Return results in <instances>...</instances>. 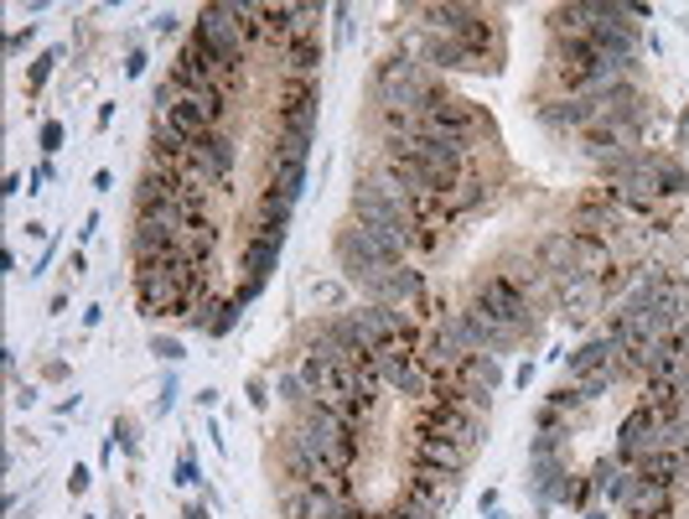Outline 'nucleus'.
<instances>
[{
  "label": "nucleus",
  "mask_w": 689,
  "mask_h": 519,
  "mask_svg": "<svg viewBox=\"0 0 689 519\" xmlns=\"http://www.w3.org/2000/svg\"><path fill=\"white\" fill-rule=\"evenodd\" d=\"M192 36H198L213 57H223L234 73L244 68V57H250V47H254V32H250V21H244V11H239V0L202 6L198 17H192Z\"/></svg>",
  "instance_id": "obj_1"
},
{
  "label": "nucleus",
  "mask_w": 689,
  "mask_h": 519,
  "mask_svg": "<svg viewBox=\"0 0 689 519\" xmlns=\"http://www.w3.org/2000/svg\"><path fill=\"white\" fill-rule=\"evenodd\" d=\"M135 208H177L187 219H208V188L187 167H151L140 172V188H135Z\"/></svg>",
  "instance_id": "obj_2"
},
{
  "label": "nucleus",
  "mask_w": 689,
  "mask_h": 519,
  "mask_svg": "<svg viewBox=\"0 0 689 519\" xmlns=\"http://www.w3.org/2000/svg\"><path fill=\"white\" fill-rule=\"evenodd\" d=\"M431 94H436V84H431L421 73V63H410L404 52H389L384 63L373 68V104H379V115H389V109L421 115Z\"/></svg>",
  "instance_id": "obj_3"
},
{
  "label": "nucleus",
  "mask_w": 689,
  "mask_h": 519,
  "mask_svg": "<svg viewBox=\"0 0 689 519\" xmlns=\"http://www.w3.org/2000/svg\"><path fill=\"white\" fill-rule=\"evenodd\" d=\"M421 130L425 136H436V140H446V146H456V151H471L477 146V136L488 130V120L471 109L467 99H452V94H431L425 99V109H421Z\"/></svg>",
  "instance_id": "obj_4"
},
{
  "label": "nucleus",
  "mask_w": 689,
  "mask_h": 519,
  "mask_svg": "<svg viewBox=\"0 0 689 519\" xmlns=\"http://www.w3.org/2000/svg\"><path fill=\"white\" fill-rule=\"evenodd\" d=\"M223 115H229V88H182L177 104H171L167 115H156V120H171L187 140H198V136L223 130Z\"/></svg>",
  "instance_id": "obj_5"
},
{
  "label": "nucleus",
  "mask_w": 689,
  "mask_h": 519,
  "mask_svg": "<svg viewBox=\"0 0 689 519\" xmlns=\"http://www.w3.org/2000/svg\"><path fill=\"white\" fill-rule=\"evenodd\" d=\"M483 311H492L504 328H513L523 338V332H534V301L523 296V286H513V280L504 276V271H492V276L477 280V296H471Z\"/></svg>",
  "instance_id": "obj_6"
},
{
  "label": "nucleus",
  "mask_w": 689,
  "mask_h": 519,
  "mask_svg": "<svg viewBox=\"0 0 689 519\" xmlns=\"http://www.w3.org/2000/svg\"><path fill=\"white\" fill-rule=\"evenodd\" d=\"M415 436H446L456 447L477 452L488 442V415H471V411H446V405H421L415 415Z\"/></svg>",
  "instance_id": "obj_7"
},
{
  "label": "nucleus",
  "mask_w": 689,
  "mask_h": 519,
  "mask_svg": "<svg viewBox=\"0 0 689 519\" xmlns=\"http://www.w3.org/2000/svg\"><path fill=\"white\" fill-rule=\"evenodd\" d=\"M234 78L239 73L223 57H213L198 36H187L182 47H177V57H171V84H182V88H229Z\"/></svg>",
  "instance_id": "obj_8"
},
{
  "label": "nucleus",
  "mask_w": 689,
  "mask_h": 519,
  "mask_svg": "<svg viewBox=\"0 0 689 519\" xmlns=\"http://www.w3.org/2000/svg\"><path fill=\"white\" fill-rule=\"evenodd\" d=\"M337 265H342V276L353 280V286H373V280L389 271V260L379 255V244L363 234L358 224H348V229H337Z\"/></svg>",
  "instance_id": "obj_9"
},
{
  "label": "nucleus",
  "mask_w": 689,
  "mask_h": 519,
  "mask_svg": "<svg viewBox=\"0 0 689 519\" xmlns=\"http://www.w3.org/2000/svg\"><path fill=\"white\" fill-rule=\"evenodd\" d=\"M348 509H353L348 484H332V488H296V484H286V488H280V515H286V519H342Z\"/></svg>",
  "instance_id": "obj_10"
},
{
  "label": "nucleus",
  "mask_w": 689,
  "mask_h": 519,
  "mask_svg": "<svg viewBox=\"0 0 689 519\" xmlns=\"http://www.w3.org/2000/svg\"><path fill=\"white\" fill-rule=\"evenodd\" d=\"M187 172L198 177L202 188H213V182H229L234 177V140L213 130V136H198L192 140V151H187Z\"/></svg>",
  "instance_id": "obj_11"
},
{
  "label": "nucleus",
  "mask_w": 689,
  "mask_h": 519,
  "mask_svg": "<svg viewBox=\"0 0 689 519\" xmlns=\"http://www.w3.org/2000/svg\"><path fill=\"white\" fill-rule=\"evenodd\" d=\"M317 104H321L317 78H290V84L280 88V104H275L280 130H306V136H317Z\"/></svg>",
  "instance_id": "obj_12"
},
{
  "label": "nucleus",
  "mask_w": 689,
  "mask_h": 519,
  "mask_svg": "<svg viewBox=\"0 0 689 519\" xmlns=\"http://www.w3.org/2000/svg\"><path fill=\"white\" fill-rule=\"evenodd\" d=\"M421 63L441 73H483V68H498L488 52L467 47V42H456V36H425L421 42Z\"/></svg>",
  "instance_id": "obj_13"
},
{
  "label": "nucleus",
  "mask_w": 689,
  "mask_h": 519,
  "mask_svg": "<svg viewBox=\"0 0 689 519\" xmlns=\"http://www.w3.org/2000/svg\"><path fill=\"white\" fill-rule=\"evenodd\" d=\"M363 296H369V301H384V307H415L425 296V276L404 260V265H389L373 286H363Z\"/></svg>",
  "instance_id": "obj_14"
},
{
  "label": "nucleus",
  "mask_w": 689,
  "mask_h": 519,
  "mask_svg": "<svg viewBox=\"0 0 689 519\" xmlns=\"http://www.w3.org/2000/svg\"><path fill=\"white\" fill-rule=\"evenodd\" d=\"M654 447H664V426H658V415L648 405H638L623 421V432H617V463H638Z\"/></svg>",
  "instance_id": "obj_15"
},
{
  "label": "nucleus",
  "mask_w": 689,
  "mask_h": 519,
  "mask_svg": "<svg viewBox=\"0 0 689 519\" xmlns=\"http://www.w3.org/2000/svg\"><path fill=\"white\" fill-rule=\"evenodd\" d=\"M467 463H471V452L446 442V436H415V467H421V473H436L441 484H452Z\"/></svg>",
  "instance_id": "obj_16"
},
{
  "label": "nucleus",
  "mask_w": 689,
  "mask_h": 519,
  "mask_svg": "<svg viewBox=\"0 0 689 519\" xmlns=\"http://www.w3.org/2000/svg\"><path fill=\"white\" fill-rule=\"evenodd\" d=\"M539 120L550 125V130H591V125L602 120V104H596V99H571V94H560V99L539 104Z\"/></svg>",
  "instance_id": "obj_17"
},
{
  "label": "nucleus",
  "mask_w": 689,
  "mask_h": 519,
  "mask_svg": "<svg viewBox=\"0 0 689 519\" xmlns=\"http://www.w3.org/2000/svg\"><path fill=\"white\" fill-rule=\"evenodd\" d=\"M280 250H286V229H250V244H244V271L254 280H265L275 265H280Z\"/></svg>",
  "instance_id": "obj_18"
},
{
  "label": "nucleus",
  "mask_w": 689,
  "mask_h": 519,
  "mask_svg": "<svg viewBox=\"0 0 689 519\" xmlns=\"http://www.w3.org/2000/svg\"><path fill=\"white\" fill-rule=\"evenodd\" d=\"M400 509H410V515H421V519H436L441 509H446V488H441L436 473H421V467H415L400 494Z\"/></svg>",
  "instance_id": "obj_19"
},
{
  "label": "nucleus",
  "mask_w": 689,
  "mask_h": 519,
  "mask_svg": "<svg viewBox=\"0 0 689 519\" xmlns=\"http://www.w3.org/2000/svg\"><path fill=\"white\" fill-rule=\"evenodd\" d=\"M602 21V0H571V6H555L550 11V36L565 42V36H591V27Z\"/></svg>",
  "instance_id": "obj_20"
},
{
  "label": "nucleus",
  "mask_w": 689,
  "mask_h": 519,
  "mask_svg": "<svg viewBox=\"0 0 689 519\" xmlns=\"http://www.w3.org/2000/svg\"><path fill=\"white\" fill-rule=\"evenodd\" d=\"M627 519H669L674 515V484H633V494L623 499Z\"/></svg>",
  "instance_id": "obj_21"
},
{
  "label": "nucleus",
  "mask_w": 689,
  "mask_h": 519,
  "mask_svg": "<svg viewBox=\"0 0 689 519\" xmlns=\"http://www.w3.org/2000/svg\"><path fill=\"white\" fill-rule=\"evenodd\" d=\"M612 363H617V343H612L606 332H596V338H586V343L565 359V374H571V380H581V374H606Z\"/></svg>",
  "instance_id": "obj_22"
},
{
  "label": "nucleus",
  "mask_w": 689,
  "mask_h": 519,
  "mask_svg": "<svg viewBox=\"0 0 689 519\" xmlns=\"http://www.w3.org/2000/svg\"><path fill=\"white\" fill-rule=\"evenodd\" d=\"M633 473H638L643 484H679V478L689 473V452L654 447L648 457H638V463H633Z\"/></svg>",
  "instance_id": "obj_23"
},
{
  "label": "nucleus",
  "mask_w": 689,
  "mask_h": 519,
  "mask_svg": "<svg viewBox=\"0 0 689 519\" xmlns=\"http://www.w3.org/2000/svg\"><path fill=\"white\" fill-rule=\"evenodd\" d=\"M192 140L177 130L171 120H151V167H187Z\"/></svg>",
  "instance_id": "obj_24"
},
{
  "label": "nucleus",
  "mask_w": 689,
  "mask_h": 519,
  "mask_svg": "<svg viewBox=\"0 0 689 519\" xmlns=\"http://www.w3.org/2000/svg\"><path fill=\"white\" fill-rule=\"evenodd\" d=\"M534 260H539V271H544L550 280L571 276V271H575V260H571V229H555V234H544V240L534 244Z\"/></svg>",
  "instance_id": "obj_25"
},
{
  "label": "nucleus",
  "mask_w": 689,
  "mask_h": 519,
  "mask_svg": "<svg viewBox=\"0 0 689 519\" xmlns=\"http://www.w3.org/2000/svg\"><path fill=\"white\" fill-rule=\"evenodd\" d=\"M571 260H575V271H586V276H596V271H606V265H612V240H602V234H581V229H571Z\"/></svg>",
  "instance_id": "obj_26"
},
{
  "label": "nucleus",
  "mask_w": 689,
  "mask_h": 519,
  "mask_svg": "<svg viewBox=\"0 0 689 519\" xmlns=\"http://www.w3.org/2000/svg\"><path fill=\"white\" fill-rule=\"evenodd\" d=\"M280 63L290 68V78H311L321 63V42L317 36H290L286 47H280Z\"/></svg>",
  "instance_id": "obj_27"
},
{
  "label": "nucleus",
  "mask_w": 689,
  "mask_h": 519,
  "mask_svg": "<svg viewBox=\"0 0 689 519\" xmlns=\"http://www.w3.org/2000/svg\"><path fill=\"white\" fill-rule=\"evenodd\" d=\"M456 380H471V384H483V390H498V384H504V363H498V353H462Z\"/></svg>",
  "instance_id": "obj_28"
},
{
  "label": "nucleus",
  "mask_w": 689,
  "mask_h": 519,
  "mask_svg": "<svg viewBox=\"0 0 689 519\" xmlns=\"http://www.w3.org/2000/svg\"><path fill=\"white\" fill-rule=\"evenodd\" d=\"M269 172H275V198H286V203H296L301 198V188H306V167L301 161H269Z\"/></svg>",
  "instance_id": "obj_29"
},
{
  "label": "nucleus",
  "mask_w": 689,
  "mask_h": 519,
  "mask_svg": "<svg viewBox=\"0 0 689 519\" xmlns=\"http://www.w3.org/2000/svg\"><path fill=\"white\" fill-rule=\"evenodd\" d=\"M477 203H488V182L483 177H462L452 192H446V213H467V208H477Z\"/></svg>",
  "instance_id": "obj_30"
},
{
  "label": "nucleus",
  "mask_w": 689,
  "mask_h": 519,
  "mask_svg": "<svg viewBox=\"0 0 689 519\" xmlns=\"http://www.w3.org/2000/svg\"><path fill=\"white\" fill-rule=\"evenodd\" d=\"M674 192H689V172L658 156L654 161V198H674Z\"/></svg>",
  "instance_id": "obj_31"
},
{
  "label": "nucleus",
  "mask_w": 689,
  "mask_h": 519,
  "mask_svg": "<svg viewBox=\"0 0 689 519\" xmlns=\"http://www.w3.org/2000/svg\"><path fill=\"white\" fill-rule=\"evenodd\" d=\"M311 140L317 136H306V130H280V140H275V161H311Z\"/></svg>",
  "instance_id": "obj_32"
},
{
  "label": "nucleus",
  "mask_w": 689,
  "mask_h": 519,
  "mask_svg": "<svg viewBox=\"0 0 689 519\" xmlns=\"http://www.w3.org/2000/svg\"><path fill=\"white\" fill-rule=\"evenodd\" d=\"M254 224H259V229H286L290 224V203L265 188V198H259V219H254Z\"/></svg>",
  "instance_id": "obj_33"
},
{
  "label": "nucleus",
  "mask_w": 689,
  "mask_h": 519,
  "mask_svg": "<svg viewBox=\"0 0 689 519\" xmlns=\"http://www.w3.org/2000/svg\"><path fill=\"white\" fill-rule=\"evenodd\" d=\"M275 384H280V400H286L290 411H301L306 400H311V390H306V380H301V374H296V369H290V374H280V380H275Z\"/></svg>",
  "instance_id": "obj_34"
},
{
  "label": "nucleus",
  "mask_w": 689,
  "mask_h": 519,
  "mask_svg": "<svg viewBox=\"0 0 689 519\" xmlns=\"http://www.w3.org/2000/svg\"><path fill=\"white\" fill-rule=\"evenodd\" d=\"M544 405H555L560 415H571V411H581L586 400H581V390H575V384H555V390L544 395Z\"/></svg>",
  "instance_id": "obj_35"
},
{
  "label": "nucleus",
  "mask_w": 689,
  "mask_h": 519,
  "mask_svg": "<svg viewBox=\"0 0 689 519\" xmlns=\"http://www.w3.org/2000/svg\"><path fill=\"white\" fill-rule=\"evenodd\" d=\"M664 447H669V452H689V411H679L669 426H664Z\"/></svg>",
  "instance_id": "obj_36"
},
{
  "label": "nucleus",
  "mask_w": 689,
  "mask_h": 519,
  "mask_svg": "<svg viewBox=\"0 0 689 519\" xmlns=\"http://www.w3.org/2000/svg\"><path fill=\"white\" fill-rule=\"evenodd\" d=\"M612 380H617V374L606 369V374H581V380H571V384L581 390V400H596V395H602V390H606Z\"/></svg>",
  "instance_id": "obj_37"
},
{
  "label": "nucleus",
  "mask_w": 689,
  "mask_h": 519,
  "mask_svg": "<svg viewBox=\"0 0 689 519\" xmlns=\"http://www.w3.org/2000/svg\"><path fill=\"white\" fill-rule=\"evenodd\" d=\"M239 311H244V301H239V296H234V301H223L219 317H213V328H208V332H213V338H223V332H229V328L239 322Z\"/></svg>",
  "instance_id": "obj_38"
},
{
  "label": "nucleus",
  "mask_w": 689,
  "mask_h": 519,
  "mask_svg": "<svg viewBox=\"0 0 689 519\" xmlns=\"http://www.w3.org/2000/svg\"><path fill=\"white\" fill-rule=\"evenodd\" d=\"M177 484L182 488H198L202 484V473H198V457H192V447L182 452V463H177Z\"/></svg>",
  "instance_id": "obj_39"
},
{
  "label": "nucleus",
  "mask_w": 689,
  "mask_h": 519,
  "mask_svg": "<svg viewBox=\"0 0 689 519\" xmlns=\"http://www.w3.org/2000/svg\"><path fill=\"white\" fill-rule=\"evenodd\" d=\"M560 447H565V432H539L534 436V457H560Z\"/></svg>",
  "instance_id": "obj_40"
},
{
  "label": "nucleus",
  "mask_w": 689,
  "mask_h": 519,
  "mask_svg": "<svg viewBox=\"0 0 689 519\" xmlns=\"http://www.w3.org/2000/svg\"><path fill=\"white\" fill-rule=\"evenodd\" d=\"M52 63H57V47H52V52H42V57H36V68H32V88H42V78H47V73H52Z\"/></svg>",
  "instance_id": "obj_41"
},
{
  "label": "nucleus",
  "mask_w": 689,
  "mask_h": 519,
  "mask_svg": "<svg viewBox=\"0 0 689 519\" xmlns=\"http://www.w3.org/2000/svg\"><path fill=\"white\" fill-rule=\"evenodd\" d=\"M151 353H161V359H182V343H177V338H151Z\"/></svg>",
  "instance_id": "obj_42"
},
{
  "label": "nucleus",
  "mask_w": 689,
  "mask_h": 519,
  "mask_svg": "<svg viewBox=\"0 0 689 519\" xmlns=\"http://www.w3.org/2000/svg\"><path fill=\"white\" fill-rule=\"evenodd\" d=\"M57 140H63V125L47 120V125H42V146H47V151H57Z\"/></svg>",
  "instance_id": "obj_43"
},
{
  "label": "nucleus",
  "mask_w": 689,
  "mask_h": 519,
  "mask_svg": "<svg viewBox=\"0 0 689 519\" xmlns=\"http://www.w3.org/2000/svg\"><path fill=\"white\" fill-rule=\"evenodd\" d=\"M125 73H130V78H140V73H146V52H130V63H125Z\"/></svg>",
  "instance_id": "obj_44"
},
{
  "label": "nucleus",
  "mask_w": 689,
  "mask_h": 519,
  "mask_svg": "<svg viewBox=\"0 0 689 519\" xmlns=\"http://www.w3.org/2000/svg\"><path fill=\"white\" fill-rule=\"evenodd\" d=\"M67 488H73V494H84V488H88V467H73V484H67Z\"/></svg>",
  "instance_id": "obj_45"
},
{
  "label": "nucleus",
  "mask_w": 689,
  "mask_h": 519,
  "mask_svg": "<svg viewBox=\"0 0 689 519\" xmlns=\"http://www.w3.org/2000/svg\"><path fill=\"white\" fill-rule=\"evenodd\" d=\"M373 519H421V515H410V509H389V515H373Z\"/></svg>",
  "instance_id": "obj_46"
},
{
  "label": "nucleus",
  "mask_w": 689,
  "mask_h": 519,
  "mask_svg": "<svg viewBox=\"0 0 689 519\" xmlns=\"http://www.w3.org/2000/svg\"><path fill=\"white\" fill-rule=\"evenodd\" d=\"M182 519H208V509H198V504H187V515Z\"/></svg>",
  "instance_id": "obj_47"
},
{
  "label": "nucleus",
  "mask_w": 689,
  "mask_h": 519,
  "mask_svg": "<svg viewBox=\"0 0 689 519\" xmlns=\"http://www.w3.org/2000/svg\"><path fill=\"white\" fill-rule=\"evenodd\" d=\"M581 519H606V515H602V509H586V515H581Z\"/></svg>",
  "instance_id": "obj_48"
}]
</instances>
